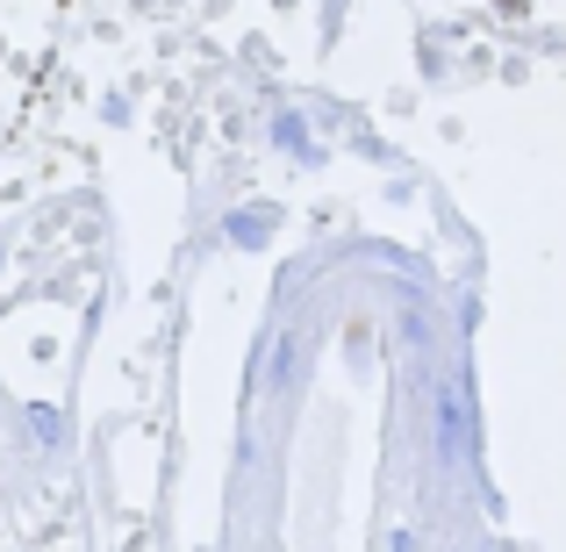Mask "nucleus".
<instances>
[{"instance_id": "f257e3e1", "label": "nucleus", "mask_w": 566, "mask_h": 552, "mask_svg": "<svg viewBox=\"0 0 566 552\" xmlns=\"http://www.w3.org/2000/svg\"><path fill=\"white\" fill-rule=\"evenodd\" d=\"M387 552H416V539H409V531H395V539H387Z\"/></svg>"}]
</instances>
